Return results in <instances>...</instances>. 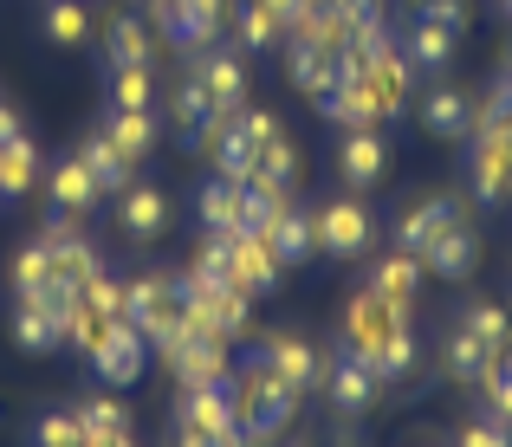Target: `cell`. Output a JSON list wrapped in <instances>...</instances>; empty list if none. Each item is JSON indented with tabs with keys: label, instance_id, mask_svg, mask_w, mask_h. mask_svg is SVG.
Listing matches in <instances>:
<instances>
[{
	"label": "cell",
	"instance_id": "obj_1",
	"mask_svg": "<svg viewBox=\"0 0 512 447\" xmlns=\"http://www.w3.org/2000/svg\"><path fill=\"white\" fill-rule=\"evenodd\" d=\"M299 415V389L279 383L260 357H247V370H234V435L240 447H266L273 435H286Z\"/></svg>",
	"mask_w": 512,
	"mask_h": 447
},
{
	"label": "cell",
	"instance_id": "obj_2",
	"mask_svg": "<svg viewBox=\"0 0 512 447\" xmlns=\"http://www.w3.org/2000/svg\"><path fill=\"white\" fill-rule=\"evenodd\" d=\"M150 20L163 26L182 52H201L221 39L227 26V0H150Z\"/></svg>",
	"mask_w": 512,
	"mask_h": 447
},
{
	"label": "cell",
	"instance_id": "obj_3",
	"mask_svg": "<svg viewBox=\"0 0 512 447\" xmlns=\"http://www.w3.org/2000/svg\"><path fill=\"white\" fill-rule=\"evenodd\" d=\"M402 318H409L402 305H389L383 292H370V286H363V292L344 305V337H338V350H350V357H363V363H370V357H376V344H383V337L396 331Z\"/></svg>",
	"mask_w": 512,
	"mask_h": 447
},
{
	"label": "cell",
	"instance_id": "obj_4",
	"mask_svg": "<svg viewBox=\"0 0 512 447\" xmlns=\"http://www.w3.org/2000/svg\"><path fill=\"white\" fill-rule=\"evenodd\" d=\"M331 396V409L344 415H370L376 402H383V376H376V363H363V357H350V350H338V357L325 363V383H318Z\"/></svg>",
	"mask_w": 512,
	"mask_h": 447
},
{
	"label": "cell",
	"instance_id": "obj_5",
	"mask_svg": "<svg viewBox=\"0 0 512 447\" xmlns=\"http://www.w3.org/2000/svg\"><path fill=\"white\" fill-rule=\"evenodd\" d=\"M85 357H91V370H98L111 389H130V383L143 376V357H150V344H143V331H137L130 318H111V324H104V337L85 350Z\"/></svg>",
	"mask_w": 512,
	"mask_h": 447
},
{
	"label": "cell",
	"instance_id": "obj_6",
	"mask_svg": "<svg viewBox=\"0 0 512 447\" xmlns=\"http://www.w3.org/2000/svg\"><path fill=\"white\" fill-rule=\"evenodd\" d=\"M376 240V214L363 208L357 195L331 201V208H318V247L331 253V260H363Z\"/></svg>",
	"mask_w": 512,
	"mask_h": 447
},
{
	"label": "cell",
	"instance_id": "obj_7",
	"mask_svg": "<svg viewBox=\"0 0 512 447\" xmlns=\"http://www.w3.org/2000/svg\"><path fill=\"white\" fill-rule=\"evenodd\" d=\"M253 357H260L266 370L279 376V383H292L299 396L325 383V357H318V350L305 344V337H292V331H266L260 344H253Z\"/></svg>",
	"mask_w": 512,
	"mask_h": 447
},
{
	"label": "cell",
	"instance_id": "obj_8",
	"mask_svg": "<svg viewBox=\"0 0 512 447\" xmlns=\"http://www.w3.org/2000/svg\"><path fill=\"white\" fill-rule=\"evenodd\" d=\"M175 422L195 428V435H208V441H240V435H234V383L182 389V409H175Z\"/></svg>",
	"mask_w": 512,
	"mask_h": 447
},
{
	"label": "cell",
	"instance_id": "obj_9",
	"mask_svg": "<svg viewBox=\"0 0 512 447\" xmlns=\"http://www.w3.org/2000/svg\"><path fill=\"white\" fill-rule=\"evenodd\" d=\"M195 78H201V91H208L214 111H240V104H247V65H240L234 52L201 46L195 52Z\"/></svg>",
	"mask_w": 512,
	"mask_h": 447
},
{
	"label": "cell",
	"instance_id": "obj_10",
	"mask_svg": "<svg viewBox=\"0 0 512 447\" xmlns=\"http://www.w3.org/2000/svg\"><path fill=\"white\" fill-rule=\"evenodd\" d=\"M227 247H234V286L240 292H273L279 279H286V266L273 260V247H266V234H253V227H240V234H227Z\"/></svg>",
	"mask_w": 512,
	"mask_h": 447
},
{
	"label": "cell",
	"instance_id": "obj_11",
	"mask_svg": "<svg viewBox=\"0 0 512 447\" xmlns=\"http://www.w3.org/2000/svg\"><path fill=\"white\" fill-rule=\"evenodd\" d=\"M454 221H461V195H428V201H415V208L396 221V247L422 260L428 240H435L441 227H454Z\"/></svg>",
	"mask_w": 512,
	"mask_h": 447
},
{
	"label": "cell",
	"instance_id": "obj_12",
	"mask_svg": "<svg viewBox=\"0 0 512 447\" xmlns=\"http://www.w3.org/2000/svg\"><path fill=\"white\" fill-rule=\"evenodd\" d=\"M266 247H273V260L279 266H299V260H312L318 253V208H279L273 214V227H266Z\"/></svg>",
	"mask_w": 512,
	"mask_h": 447
},
{
	"label": "cell",
	"instance_id": "obj_13",
	"mask_svg": "<svg viewBox=\"0 0 512 447\" xmlns=\"http://www.w3.org/2000/svg\"><path fill=\"white\" fill-rule=\"evenodd\" d=\"M422 266L428 273H441V279H467L480 266V234L467 221H454V227H441L435 240H428V253H422Z\"/></svg>",
	"mask_w": 512,
	"mask_h": 447
},
{
	"label": "cell",
	"instance_id": "obj_14",
	"mask_svg": "<svg viewBox=\"0 0 512 447\" xmlns=\"http://www.w3.org/2000/svg\"><path fill=\"white\" fill-rule=\"evenodd\" d=\"M363 85H370V98H376L383 117H402V104H409V59H402L396 46H383L363 65Z\"/></svg>",
	"mask_w": 512,
	"mask_h": 447
},
{
	"label": "cell",
	"instance_id": "obj_15",
	"mask_svg": "<svg viewBox=\"0 0 512 447\" xmlns=\"http://www.w3.org/2000/svg\"><path fill=\"white\" fill-rule=\"evenodd\" d=\"M318 111H325L331 124H344V130H370L376 117H383L376 98H370V85H363V72H344V65H338V85H331V98L318 104Z\"/></svg>",
	"mask_w": 512,
	"mask_h": 447
},
{
	"label": "cell",
	"instance_id": "obj_16",
	"mask_svg": "<svg viewBox=\"0 0 512 447\" xmlns=\"http://www.w3.org/2000/svg\"><path fill=\"white\" fill-rule=\"evenodd\" d=\"M117 208H124V234L137 240V247L169 227V195H163V188H150V182H130L124 195H117Z\"/></svg>",
	"mask_w": 512,
	"mask_h": 447
},
{
	"label": "cell",
	"instance_id": "obj_17",
	"mask_svg": "<svg viewBox=\"0 0 512 447\" xmlns=\"http://www.w3.org/2000/svg\"><path fill=\"white\" fill-rule=\"evenodd\" d=\"M422 130L428 137H467L474 130V98L461 85H435L422 98Z\"/></svg>",
	"mask_w": 512,
	"mask_h": 447
},
{
	"label": "cell",
	"instance_id": "obj_18",
	"mask_svg": "<svg viewBox=\"0 0 512 447\" xmlns=\"http://www.w3.org/2000/svg\"><path fill=\"white\" fill-rule=\"evenodd\" d=\"M286 78H292V91H305L312 104H325L331 85H338V52H318V46H299V39H292Z\"/></svg>",
	"mask_w": 512,
	"mask_h": 447
},
{
	"label": "cell",
	"instance_id": "obj_19",
	"mask_svg": "<svg viewBox=\"0 0 512 447\" xmlns=\"http://www.w3.org/2000/svg\"><path fill=\"white\" fill-rule=\"evenodd\" d=\"M78 162L91 169V182H98V195H104V201H111V195H124V188L137 182V162H124V156H117L104 130H98V137H85V143H78Z\"/></svg>",
	"mask_w": 512,
	"mask_h": 447
},
{
	"label": "cell",
	"instance_id": "obj_20",
	"mask_svg": "<svg viewBox=\"0 0 512 447\" xmlns=\"http://www.w3.org/2000/svg\"><path fill=\"white\" fill-rule=\"evenodd\" d=\"M46 195H52V208H65V214H91L98 208V182H91V169L85 162H59V169H46Z\"/></svg>",
	"mask_w": 512,
	"mask_h": 447
},
{
	"label": "cell",
	"instance_id": "obj_21",
	"mask_svg": "<svg viewBox=\"0 0 512 447\" xmlns=\"http://www.w3.org/2000/svg\"><path fill=\"white\" fill-rule=\"evenodd\" d=\"M208 117H214V104H208V91H201V78L188 72L182 85H175V98H169V130H175V143L195 149L201 130H208Z\"/></svg>",
	"mask_w": 512,
	"mask_h": 447
},
{
	"label": "cell",
	"instance_id": "obj_22",
	"mask_svg": "<svg viewBox=\"0 0 512 447\" xmlns=\"http://www.w3.org/2000/svg\"><path fill=\"white\" fill-rule=\"evenodd\" d=\"M338 162H344V182H350V188H370V182H383L389 149H383V137H370V130H344Z\"/></svg>",
	"mask_w": 512,
	"mask_h": 447
},
{
	"label": "cell",
	"instance_id": "obj_23",
	"mask_svg": "<svg viewBox=\"0 0 512 447\" xmlns=\"http://www.w3.org/2000/svg\"><path fill=\"white\" fill-rule=\"evenodd\" d=\"M104 59H111V65H150V59H156L150 20H137V13H117V20L104 26Z\"/></svg>",
	"mask_w": 512,
	"mask_h": 447
},
{
	"label": "cell",
	"instance_id": "obj_24",
	"mask_svg": "<svg viewBox=\"0 0 512 447\" xmlns=\"http://www.w3.org/2000/svg\"><path fill=\"white\" fill-rule=\"evenodd\" d=\"M454 39H461V33H448V26H435V20H422V13H415V20H409V39H402V59L422 65V72H448Z\"/></svg>",
	"mask_w": 512,
	"mask_h": 447
},
{
	"label": "cell",
	"instance_id": "obj_25",
	"mask_svg": "<svg viewBox=\"0 0 512 447\" xmlns=\"http://www.w3.org/2000/svg\"><path fill=\"white\" fill-rule=\"evenodd\" d=\"M370 292H383L389 305H402V311H409V305H415V292H422V260L396 247L383 266H370Z\"/></svg>",
	"mask_w": 512,
	"mask_h": 447
},
{
	"label": "cell",
	"instance_id": "obj_26",
	"mask_svg": "<svg viewBox=\"0 0 512 447\" xmlns=\"http://www.w3.org/2000/svg\"><path fill=\"white\" fill-rule=\"evenodd\" d=\"M493 357H500V350H487L467 324H454L448 344H441V370H448V383H480V370H487Z\"/></svg>",
	"mask_w": 512,
	"mask_h": 447
},
{
	"label": "cell",
	"instance_id": "obj_27",
	"mask_svg": "<svg viewBox=\"0 0 512 447\" xmlns=\"http://www.w3.org/2000/svg\"><path fill=\"white\" fill-rule=\"evenodd\" d=\"M195 214H201V227H208V234H240V188L234 182H221V175H214V182H201V195H195Z\"/></svg>",
	"mask_w": 512,
	"mask_h": 447
},
{
	"label": "cell",
	"instance_id": "obj_28",
	"mask_svg": "<svg viewBox=\"0 0 512 447\" xmlns=\"http://www.w3.org/2000/svg\"><path fill=\"white\" fill-rule=\"evenodd\" d=\"M13 344L33 350V357H52V350L65 344V331H59L52 311H39V305H26V298H20V311H13Z\"/></svg>",
	"mask_w": 512,
	"mask_h": 447
},
{
	"label": "cell",
	"instance_id": "obj_29",
	"mask_svg": "<svg viewBox=\"0 0 512 447\" xmlns=\"http://www.w3.org/2000/svg\"><path fill=\"white\" fill-rule=\"evenodd\" d=\"M104 137H111V149H117L124 162H143V156L156 149V124H150V111H111Z\"/></svg>",
	"mask_w": 512,
	"mask_h": 447
},
{
	"label": "cell",
	"instance_id": "obj_30",
	"mask_svg": "<svg viewBox=\"0 0 512 447\" xmlns=\"http://www.w3.org/2000/svg\"><path fill=\"white\" fill-rule=\"evenodd\" d=\"M39 182V149H33V137H13V143H0V195H26V188Z\"/></svg>",
	"mask_w": 512,
	"mask_h": 447
},
{
	"label": "cell",
	"instance_id": "obj_31",
	"mask_svg": "<svg viewBox=\"0 0 512 447\" xmlns=\"http://www.w3.org/2000/svg\"><path fill=\"white\" fill-rule=\"evenodd\" d=\"M370 363H376V376H383V383H409V376H415V331H409V318H402L396 331L376 344Z\"/></svg>",
	"mask_w": 512,
	"mask_h": 447
},
{
	"label": "cell",
	"instance_id": "obj_32",
	"mask_svg": "<svg viewBox=\"0 0 512 447\" xmlns=\"http://www.w3.org/2000/svg\"><path fill=\"white\" fill-rule=\"evenodd\" d=\"M279 208H286V188H279V182H260V175H253V182H240V227L266 234Z\"/></svg>",
	"mask_w": 512,
	"mask_h": 447
},
{
	"label": "cell",
	"instance_id": "obj_33",
	"mask_svg": "<svg viewBox=\"0 0 512 447\" xmlns=\"http://www.w3.org/2000/svg\"><path fill=\"white\" fill-rule=\"evenodd\" d=\"M253 175H260V182H279V188H292V182H299V149L286 143V130L260 143V162H253Z\"/></svg>",
	"mask_w": 512,
	"mask_h": 447
},
{
	"label": "cell",
	"instance_id": "obj_34",
	"mask_svg": "<svg viewBox=\"0 0 512 447\" xmlns=\"http://www.w3.org/2000/svg\"><path fill=\"white\" fill-rule=\"evenodd\" d=\"M150 65H111V104L117 111H150Z\"/></svg>",
	"mask_w": 512,
	"mask_h": 447
},
{
	"label": "cell",
	"instance_id": "obj_35",
	"mask_svg": "<svg viewBox=\"0 0 512 447\" xmlns=\"http://www.w3.org/2000/svg\"><path fill=\"white\" fill-rule=\"evenodd\" d=\"M208 311H214V324H221L227 337H247L253 331V292H240V286H221Z\"/></svg>",
	"mask_w": 512,
	"mask_h": 447
},
{
	"label": "cell",
	"instance_id": "obj_36",
	"mask_svg": "<svg viewBox=\"0 0 512 447\" xmlns=\"http://www.w3.org/2000/svg\"><path fill=\"white\" fill-rule=\"evenodd\" d=\"M461 324H467V331H474L487 350H506V337H512V318H506L500 305H467V311H461Z\"/></svg>",
	"mask_w": 512,
	"mask_h": 447
},
{
	"label": "cell",
	"instance_id": "obj_37",
	"mask_svg": "<svg viewBox=\"0 0 512 447\" xmlns=\"http://www.w3.org/2000/svg\"><path fill=\"white\" fill-rule=\"evenodd\" d=\"M46 279H52V253H46V240H33V247L13 253V286H20V298H26V292H39Z\"/></svg>",
	"mask_w": 512,
	"mask_h": 447
},
{
	"label": "cell",
	"instance_id": "obj_38",
	"mask_svg": "<svg viewBox=\"0 0 512 447\" xmlns=\"http://www.w3.org/2000/svg\"><path fill=\"white\" fill-rule=\"evenodd\" d=\"M85 33H91V20H85V7H78V0H52V7H46V39L78 46Z\"/></svg>",
	"mask_w": 512,
	"mask_h": 447
},
{
	"label": "cell",
	"instance_id": "obj_39",
	"mask_svg": "<svg viewBox=\"0 0 512 447\" xmlns=\"http://www.w3.org/2000/svg\"><path fill=\"white\" fill-rule=\"evenodd\" d=\"M279 33H286V26L273 20V7H260V0H247V7H240V46H247V52L273 46Z\"/></svg>",
	"mask_w": 512,
	"mask_h": 447
},
{
	"label": "cell",
	"instance_id": "obj_40",
	"mask_svg": "<svg viewBox=\"0 0 512 447\" xmlns=\"http://www.w3.org/2000/svg\"><path fill=\"white\" fill-rule=\"evenodd\" d=\"M78 298H85L91 311H104V318H124V279H111L104 266L85 279V286H78Z\"/></svg>",
	"mask_w": 512,
	"mask_h": 447
},
{
	"label": "cell",
	"instance_id": "obj_41",
	"mask_svg": "<svg viewBox=\"0 0 512 447\" xmlns=\"http://www.w3.org/2000/svg\"><path fill=\"white\" fill-rule=\"evenodd\" d=\"M78 422H85L91 435H117V428H130V415H124V402L91 396V402H78Z\"/></svg>",
	"mask_w": 512,
	"mask_h": 447
},
{
	"label": "cell",
	"instance_id": "obj_42",
	"mask_svg": "<svg viewBox=\"0 0 512 447\" xmlns=\"http://www.w3.org/2000/svg\"><path fill=\"white\" fill-rule=\"evenodd\" d=\"M454 447H512L506 415H480V422H467L461 435H454Z\"/></svg>",
	"mask_w": 512,
	"mask_h": 447
},
{
	"label": "cell",
	"instance_id": "obj_43",
	"mask_svg": "<svg viewBox=\"0 0 512 447\" xmlns=\"http://www.w3.org/2000/svg\"><path fill=\"white\" fill-rule=\"evenodd\" d=\"M480 389L493 396V415H506V422H512V376L500 370V357H493L487 370H480Z\"/></svg>",
	"mask_w": 512,
	"mask_h": 447
},
{
	"label": "cell",
	"instance_id": "obj_44",
	"mask_svg": "<svg viewBox=\"0 0 512 447\" xmlns=\"http://www.w3.org/2000/svg\"><path fill=\"white\" fill-rule=\"evenodd\" d=\"M415 13L435 20V26H448V33H467V7L461 0H415Z\"/></svg>",
	"mask_w": 512,
	"mask_h": 447
},
{
	"label": "cell",
	"instance_id": "obj_45",
	"mask_svg": "<svg viewBox=\"0 0 512 447\" xmlns=\"http://www.w3.org/2000/svg\"><path fill=\"white\" fill-rule=\"evenodd\" d=\"M240 130H247L253 143H266V137H279V117L273 111H247V104H240Z\"/></svg>",
	"mask_w": 512,
	"mask_h": 447
},
{
	"label": "cell",
	"instance_id": "obj_46",
	"mask_svg": "<svg viewBox=\"0 0 512 447\" xmlns=\"http://www.w3.org/2000/svg\"><path fill=\"white\" fill-rule=\"evenodd\" d=\"M260 7H273V20H279V26H292L305 7H318V0H260Z\"/></svg>",
	"mask_w": 512,
	"mask_h": 447
},
{
	"label": "cell",
	"instance_id": "obj_47",
	"mask_svg": "<svg viewBox=\"0 0 512 447\" xmlns=\"http://www.w3.org/2000/svg\"><path fill=\"white\" fill-rule=\"evenodd\" d=\"M175 447H240V441H208V435H195V428H182V435H175Z\"/></svg>",
	"mask_w": 512,
	"mask_h": 447
},
{
	"label": "cell",
	"instance_id": "obj_48",
	"mask_svg": "<svg viewBox=\"0 0 512 447\" xmlns=\"http://www.w3.org/2000/svg\"><path fill=\"white\" fill-rule=\"evenodd\" d=\"M13 137H20V117H13L7 104H0V143H13Z\"/></svg>",
	"mask_w": 512,
	"mask_h": 447
},
{
	"label": "cell",
	"instance_id": "obj_49",
	"mask_svg": "<svg viewBox=\"0 0 512 447\" xmlns=\"http://www.w3.org/2000/svg\"><path fill=\"white\" fill-rule=\"evenodd\" d=\"M91 447H137V441H130V428H117V435H91Z\"/></svg>",
	"mask_w": 512,
	"mask_h": 447
},
{
	"label": "cell",
	"instance_id": "obj_50",
	"mask_svg": "<svg viewBox=\"0 0 512 447\" xmlns=\"http://www.w3.org/2000/svg\"><path fill=\"white\" fill-rule=\"evenodd\" d=\"M325 447H357V435H350V428H338V435H331Z\"/></svg>",
	"mask_w": 512,
	"mask_h": 447
},
{
	"label": "cell",
	"instance_id": "obj_51",
	"mask_svg": "<svg viewBox=\"0 0 512 447\" xmlns=\"http://www.w3.org/2000/svg\"><path fill=\"white\" fill-rule=\"evenodd\" d=\"M500 7H506V13H512V0H500Z\"/></svg>",
	"mask_w": 512,
	"mask_h": 447
}]
</instances>
